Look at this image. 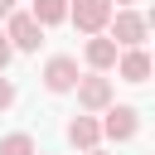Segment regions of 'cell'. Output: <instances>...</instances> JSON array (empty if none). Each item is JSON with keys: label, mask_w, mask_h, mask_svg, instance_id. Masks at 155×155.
Masks as SVG:
<instances>
[{"label": "cell", "mask_w": 155, "mask_h": 155, "mask_svg": "<svg viewBox=\"0 0 155 155\" xmlns=\"http://www.w3.org/2000/svg\"><path fill=\"white\" fill-rule=\"evenodd\" d=\"M107 24H111V44H116V48H140L145 34H150V19L136 15V10H111Z\"/></svg>", "instance_id": "1"}, {"label": "cell", "mask_w": 155, "mask_h": 155, "mask_svg": "<svg viewBox=\"0 0 155 155\" xmlns=\"http://www.w3.org/2000/svg\"><path fill=\"white\" fill-rule=\"evenodd\" d=\"M73 92H78V107H82L87 116H92V111H107V107H111V78H102V73H82Z\"/></svg>", "instance_id": "2"}, {"label": "cell", "mask_w": 155, "mask_h": 155, "mask_svg": "<svg viewBox=\"0 0 155 155\" xmlns=\"http://www.w3.org/2000/svg\"><path fill=\"white\" fill-rule=\"evenodd\" d=\"M68 19H73L82 34H102L107 19H111V0H73V5H68Z\"/></svg>", "instance_id": "3"}, {"label": "cell", "mask_w": 155, "mask_h": 155, "mask_svg": "<svg viewBox=\"0 0 155 155\" xmlns=\"http://www.w3.org/2000/svg\"><path fill=\"white\" fill-rule=\"evenodd\" d=\"M78 58H68V53H53L48 63H44V87L48 92H73L78 87Z\"/></svg>", "instance_id": "4"}, {"label": "cell", "mask_w": 155, "mask_h": 155, "mask_svg": "<svg viewBox=\"0 0 155 155\" xmlns=\"http://www.w3.org/2000/svg\"><path fill=\"white\" fill-rule=\"evenodd\" d=\"M5 39H10V48H24V53H34V48L44 44V29H39L29 15H19V10H15V15L5 19Z\"/></svg>", "instance_id": "5"}, {"label": "cell", "mask_w": 155, "mask_h": 155, "mask_svg": "<svg viewBox=\"0 0 155 155\" xmlns=\"http://www.w3.org/2000/svg\"><path fill=\"white\" fill-rule=\"evenodd\" d=\"M97 126H102V136H111V140H131V136L140 131V111H136V107H107V116H102Z\"/></svg>", "instance_id": "6"}, {"label": "cell", "mask_w": 155, "mask_h": 155, "mask_svg": "<svg viewBox=\"0 0 155 155\" xmlns=\"http://www.w3.org/2000/svg\"><path fill=\"white\" fill-rule=\"evenodd\" d=\"M116 53H121V48H116L107 34H92V39H87V48H82V58H87V68H92V73L116 68Z\"/></svg>", "instance_id": "7"}, {"label": "cell", "mask_w": 155, "mask_h": 155, "mask_svg": "<svg viewBox=\"0 0 155 155\" xmlns=\"http://www.w3.org/2000/svg\"><path fill=\"white\" fill-rule=\"evenodd\" d=\"M116 73H121L126 82H145V78H150V53H145V48H126V53H116Z\"/></svg>", "instance_id": "8"}, {"label": "cell", "mask_w": 155, "mask_h": 155, "mask_svg": "<svg viewBox=\"0 0 155 155\" xmlns=\"http://www.w3.org/2000/svg\"><path fill=\"white\" fill-rule=\"evenodd\" d=\"M68 140H73L78 150H97V140H102L97 116H73V121H68Z\"/></svg>", "instance_id": "9"}, {"label": "cell", "mask_w": 155, "mask_h": 155, "mask_svg": "<svg viewBox=\"0 0 155 155\" xmlns=\"http://www.w3.org/2000/svg\"><path fill=\"white\" fill-rule=\"evenodd\" d=\"M29 19H34L39 29H48V24H63V19H68V0H34Z\"/></svg>", "instance_id": "10"}, {"label": "cell", "mask_w": 155, "mask_h": 155, "mask_svg": "<svg viewBox=\"0 0 155 155\" xmlns=\"http://www.w3.org/2000/svg\"><path fill=\"white\" fill-rule=\"evenodd\" d=\"M0 155H34V136H24V131H10V136L0 140Z\"/></svg>", "instance_id": "11"}, {"label": "cell", "mask_w": 155, "mask_h": 155, "mask_svg": "<svg viewBox=\"0 0 155 155\" xmlns=\"http://www.w3.org/2000/svg\"><path fill=\"white\" fill-rule=\"evenodd\" d=\"M5 107H15V82H10V78H0V111H5Z\"/></svg>", "instance_id": "12"}, {"label": "cell", "mask_w": 155, "mask_h": 155, "mask_svg": "<svg viewBox=\"0 0 155 155\" xmlns=\"http://www.w3.org/2000/svg\"><path fill=\"white\" fill-rule=\"evenodd\" d=\"M10 58H15V48H10V39H5V34H0V73H5V68H10Z\"/></svg>", "instance_id": "13"}, {"label": "cell", "mask_w": 155, "mask_h": 155, "mask_svg": "<svg viewBox=\"0 0 155 155\" xmlns=\"http://www.w3.org/2000/svg\"><path fill=\"white\" fill-rule=\"evenodd\" d=\"M15 15V0H0V19H10Z\"/></svg>", "instance_id": "14"}, {"label": "cell", "mask_w": 155, "mask_h": 155, "mask_svg": "<svg viewBox=\"0 0 155 155\" xmlns=\"http://www.w3.org/2000/svg\"><path fill=\"white\" fill-rule=\"evenodd\" d=\"M82 155H107V150H82Z\"/></svg>", "instance_id": "15"}, {"label": "cell", "mask_w": 155, "mask_h": 155, "mask_svg": "<svg viewBox=\"0 0 155 155\" xmlns=\"http://www.w3.org/2000/svg\"><path fill=\"white\" fill-rule=\"evenodd\" d=\"M116 5H131V0H116Z\"/></svg>", "instance_id": "16"}]
</instances>
